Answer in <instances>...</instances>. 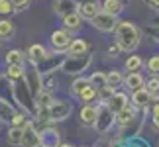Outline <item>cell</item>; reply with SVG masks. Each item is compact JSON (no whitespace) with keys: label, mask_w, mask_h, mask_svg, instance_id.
<instances>
[{"label":"cell","mask_w":159,"mask_h":147,"mask_svg":"<svg viewBox=\"0 0 159 147\" xmlns=\"http://www.w3.org/2000/svg\"><path fill=\"white\" fill-rule=\"evenodd\" d=\"M151 100H153V96H151L148 90H145V87L134 90V94H132V104H134V108H148Z\"/></svg>","instance_id":"cell-8"},{"label":"cell","mask_w":159,"mask_h":147,"mask_svg":"<svg viewBox=\"0 0 159 147\" xmlns=\"http://www.w3.org/2000/svg\"><path fill=\"white\" fill-rule=\"evenodd\" d=\"M12 126H26V118H24V114H14L12 116Z\"/></svg>","instance_id":"cell-31"},{"label":"cell","mask_w":159,"mask_h":147,"mask_svg":"<svg viewBox=\"0 0 159 147\" xmlns=\"http://www.w3.org/2000/svg\"><path fill=\"white\" fill-rule=\"evenodd\" d=\"M8 77L18 81V78L24 77V67L22 65H8Z\"/></svg>","instance_id":"cell-27"},{"label":"cell","mask_w":159,"mask_h":147,"mask_svg":"<svg viewBox=\"0 0 159 147\" xmlns=\"http://www.w3.org/2000/svg\"><path fill=\"white\" fill-rule=\"evenodd\" d=\"M20 145L22 147H39L41 145V136L34 127L32 122H26V126H24V137H22Z\"/></svg>","instance_id":"cell-4"},{"label":"cell","mask_w":159,"mask_h":147,"mask_svg":"<svg viewBox=\"0 0 159 147\" xmlns=\"http://www.w3.org/2000/svg\"><path fill=\"white\" fill-rule=\"evenodd\" d=\"M28 59L32 61L34 65H39L41 61L47 59V49H45L43 45H39V43L30 45V49H28Z\"/></svg>","instance_id":"cell-11"},{"label":"cell","mask_w":159,"mask_h":147,"mask_svg":"<svg viewBox=\"0 0 159 147\" xmlns=\"http://www.w3.org/2000/svg\"><path fill=\"white\" fill-rule=\"evenodd\" d=\"M14 10V6H12L10 0H0V16H6L10 14V12Z\"/></svg>","instance_id":"cell-29"},{"label":"cell","mask_w":159,"mask_h":147,"mask_svg":"<svg viewBox=\"0 0 159 147\" xmlns=\"http://www.w3.org/2000/svg\"><path fill=\"white\" fill-rule=\"evenodd\" d=\"M114 33L116 43L122 47V51H134L139 43V29L130 22H118Z\"/></svg>","instance_id":"cell-1"},{"label":"cell","mask_w":159,"mask_h":147,"mask_svg":"<svg viewBox=\"0 0 159 147\" xmlns=\"http://www.w3.org/2000/svg\"><path fill=\"white\" fill-rule=\"evenodd\" d=\"M148 71L151 75H159V55H155V57H151L148 61Z\"/></svg>","instance_id":"cell-28"},{"label":"cell","mask_w":159,"mask_h":147,"mask_svg":"<svg viewBox=\"0 0 159 147\" xmlns=\"http://www.w3.org/2000/svg\"><path fill=\"white\" fill-rule=\"evenodd\" d=\"M24 137V126H12L8 130V141L12 145H20Z\"/></svg>","instance_id":"cell-17"},{"label":"cell","mask_w":159,"mask_h":147,"mask_svg":"<svg viewBox=\"0 0 159 147\" xmlns=\"http://www.w3.org/2000/svg\"><path fill=\"white\" fill-rule=\"evenodd\" d=\"M153 126L159 130V114H153Z\"/></svg>","instance_id":"cell-33"},{"label":"cell","mask_w":159,"mask_h":147,"mask_svg":"<svg viewBox=\"0 0 159 147\" xmlns=\"http://www.w3.org/2000/svg\"><path fill=\"white\" fill-rule=\"evenodd\" d=\"M106 81H108V84L110 87H120V84H124V77H122V73H118V71H110V73H106Z\"/></svg>","instance_id":"cell-23"},{"label":"cell","mask_w":159,"mask_h":147,"mask_svg":"<svg viewBox=\"0 0 159 147\" xmlns=\"http://www.w3.org/2000/svg\"><path fill=\"white\" fill-rule=\"evenodd\" d=\"M67 51H69L73 57H83V55H87L89 51V43L84 39H73L69 47H67Z\"/></svg>","instance_id":"cell-14"},{"label":"cell","mask_w":159,"mask_h":147,"mask_svg":"<svg viewBox=\"0 0 159 147\" xmlns=\"http://www.w3.org/2000/svg\"><path fill=\"white\" fill-rule=\"evenodd\" d=\"M14 32H16V28L10 20H0V38H12Z\"/></svg>","instance_id":"cell-22"},{"label":"cell","mask_w":159,"mask_h":147,"mask_svg":"<svg viewBox=\"0 0 159 147\" xmlns=\"http://www.w3.org/2000/svg\"><path fill=\"white\" fill-rule=\"evenodd\" d=\"M10 2H12V6H14L16 12H22V10H26L28 6H30L32 0H10Z\"/></svg>","instance_id":"cell-30"},{"label":"cell","mask_w":159,"mask_h":147,"mask_svg":"<svg viewBox=\"0 0 159 147\" xmlns=\"http://www.w3.org/2000/svg\"><path fill=\"white\" fill-rule=\"evenodd\" d=\"M112 94H114V87H110V84H104V87L98 88V98L102 102H108L112 98Z\"/></svg>","instance_id":"cell-26"},{"label":"cell","mask_w":159,"mask_h":147,"mask_svg":"<svg viewBox=\"0 0 159 147\" xmlns=\"http://www.w3.org/2000/svg\"><path fill=\"white\" fill-rule=\"evenodd\" d=\"M4 61H6L8 65H22V61H24V53H22V51H18V49H12V51L6 53Z\"/></svg>","instance_id":"cell-21"},{"label":"cell","mask_w":159,"mask_h":147,"mask_svg":"<svg viewBox=\"0 0 159 147\" xmlns=\"http://www.w3.org/2000/svg\"><path fill=\"white\" fill-rule=\"evenodd\" d=\"M57 147H73V145H71V143H59Z\"/></svg>","instance_id":"cell-35"},{"label":"cell","mask_w":159,"mask_h":147,"mask_svg":"<svg viewBox=\"0 0 159 147\" xmlns=\"http://www.w3.org/2000/svg\"><path fill=\"white\" fill-rule=\"evenodd\" d=\"M122 51V47L118 45V43H114V45H110L108 47V55H110V57H118V53Z\"/></svg>","instance_id":"cell-32"},{"label":"cell","mask_w":159,"mask_h":147,"mask_svg":"<svg viewBox=\"0 0 159 147\" xmlns=\"http://www.w3.org/2000/svg\"><path fill=\"white\" fill-rule=\"evenodd\" d=\"M142 67H143V61H142V57H138V55H130V57L126 59V69H128V73L139 71Z\"/></svg>","instance_id":"cell-20"},{"label":"cell","mask_w":159,"mask_h":147,"mask_svg":"<svg viewBox=\"0 0 159 147\" xmlns=\"http://www.w3.org/2000/svg\"><path fill=\"white\" fill-rule=\"evenodd\" d=\"M106 106H108V112L110 114H118L120 110H124L126 106H128V96L124 94V92H114L112 94V98L106 102Z\"/></svg>","instance_id":"cell-7"},{"label":"cell","mask_w":159,"mask_h":147,"mask_svg":"<svg viewBox=\"0 0 159 147\" xmlns=\"http://www.w3.org/2000/svg\"><path fill=\"white\" fill-rule=\"evenodd\" d=\"M89 84H90L89 78H75V82L71 84V94L79 98V96H81V92L89 87Z\"/></svg>","instance_id":"cell-19"},{"label":"cell","mask_w":159,"mask_h":147,"mask_svg":"<svg viewBox=\"0 0 159 147\" xmlns=\"http://www.w3.org/2000/svg\"><path fill=\"white\" fill-rule=\"evenodd\" d=\"M134 118H136V112H134V108H124V110H120L118 114H114V122L118 126H128V124H132Z\"/></svg>","instance_id":"cell-15"},{"label":"cell","mask_w":159,"mask_h":147,"mask_svg":"<svg viewBox=\"0 0 159 147\" xmlns=\"http://www.w3.org/2000/svg\"><path fill=\"white\" fill-rule=\"evenodd\" d=\"M124 84L134 92V90H138V88H143L145 78L139 75L138 71H134V73H128V77H124Z\"/></svg>","instance_id":"cell-12"},{"label":"cell","mask_w":159,"mask_h":147,"mask_svg":"<svg viewBox=\"0 0 159 147\" xmlns=\"http://www.w3.org/2000/svg\"><path fill=\"white\" fill-rule=\"evenodd\" d=\"M71 114V104L65 100H51L47 106V120L49 122H63Z\"/></svg>","instance_id":"cell-2"},{"label":"cell","mask_w":159,"mask_h":147,"mask_svg":"<svg viewBox=\"0 0 159 147\" xmlns=\"http://www.w3.org/2000/svg\"><path fill=\"white\" fill-rule=\"evenodd\" d=\"M98 112L100 110L94 106V104H84V106L81 108V114H79V120H81V124L84 126H94L96 120H98Z\"/></svg>","instance_id":"cell-6"},{"label":"cell","mask_w":159,"mask_h":147,"mask_svg":"<svg viewBox=\"0 0 159 147\" xmlns=\"http://www.w3.org/2000/svg\"><path fill=\"white\" fill-rule=\"evenodd\" d=\"M102 10L108 12V14H112V16H120V12L124 10V4H122L120 0H104V2H102Z\"/></svg>","instance_id":"cell-16"},{"label":"cell","mask_w":159,"mask_h":147,"mask_svg":"<svg viewBox=\"0 0 159 147\" xmlns=\"http://www.w3.org/2000/svg\"><path fill=\"white\" fill-rule=\"evenodd\" d=\"M90 22H93V26L96 29H100V32H114L116 26H118V16H112V14H108V12L100 10Z\"/></svg>","instance_id":"cell-3"},{"label":"cell","mask_w":159,"mask_h":147,"mask_svg":"<svg viewBox=\"0 0 159 147\" xmlns=\"http://www.w3.org/2000/svg\"><path fill=\"white\" fill-rule=\"evenodd\" d=\"M89 81H90V84H93V87H96V88H100V87H104V84H108L104 73H93V75L89 77Z\"/></svg>","instance_id":"cell-24"},{"label":"cell","mask_w":159,"mask_h":147,"mask_svg":"<svg viewBox=\"0 0 159 147\" xmlns=\"http://www.w3.org/2000/svg\"><path fill=\"white\" fill-rule=\"evenodd\" d=\"M77 12L84 18V20H93V18L100 12V6H98V2H94V0H87V2H83L79 6Z\"/></svg>","instance_id":"cell-9"},{"label":"cell","mask_w":159,"mask_h":147,"mask_svg":"<svg viewBox=\"0 0 159 147\" xmlns=\"http://www.w3.org/2000/svg\"><path fill=\"white\" fill-rule=\"evenodd\" d=\"M71 41H73L71 32H69V29H65V28L55 29V32L51 33V47L57 49V51H63V49H67Z\"/></svg>","instance_id":"cell-5"},{"label":"cell","mask_w":159,"mask_h":147,"mask_svg":"<svg viewBox=\"0 0 159 147\" xmlns=\"http://www.w3.org/2000/svg\"><path fill=\"white\" fill-rule=\"evenodd\" d=\"M151 2V6H153V8H159V0H149Z\"/></svg>","instance_id":"cell-34"},{"label":"cell","mask_w":159,"mask_h":147,"mask_svg":"<svg viewBox=\"0 0 159 147\" xmlns=\"http://www.w3.org/2000/svg\"><path fill=\"white\" fill-rule=\"evenodd\" d=\"M143 87H145V90H148L151 96L159 94V77H151V78H148Z\"/></svg>","instance_id":"cell-25"},{"label":"cell","mask_w":159,"mask_h":147,"mask_svg":"<svg viewBox=\"0 0 159 147\" xmlns=\"http://www.w3.org/2000/svg\"><path fill=\"white\" fill-rule=\"evenodd\" d=\"M79 98H81V100H83L84 104L93 102V100H96V98H98V88L93 87V84H89V87H87V88H84L83 92H81V96H79Z\"/></svg>","instance_id":"cell-18"},{"label":"cell","mask_w":159,"mask_h":147,"mask_svg":"<svg viewBox=\"0 0 159 147\" xmlns=\"http://www.w3.org/2000/svg\"><path fill=\"white\" fill-rule=\"evenodd\" d=\"M39 136H41V145H43V147H57L61 143L59 141V133L55 130H51V127L39 131Z\"/></svg>","instance_id":"cell-13"},{"label":"cell","mask_w":159,"mask_h":147,"mask_svg":"<svg viewBox=\"0 0 159 147\" xmlns=\"http://www.w3.org/2000/svg\"><path fill=\"white\" fill-rule=\"evenodd\" d=\"M83 20L84 18L79 14V12H71V14L63 16V28L69 29V32H77V29H81V26H83Z\"/></svg>","instance_id":"cell-10"}]
</instances>
